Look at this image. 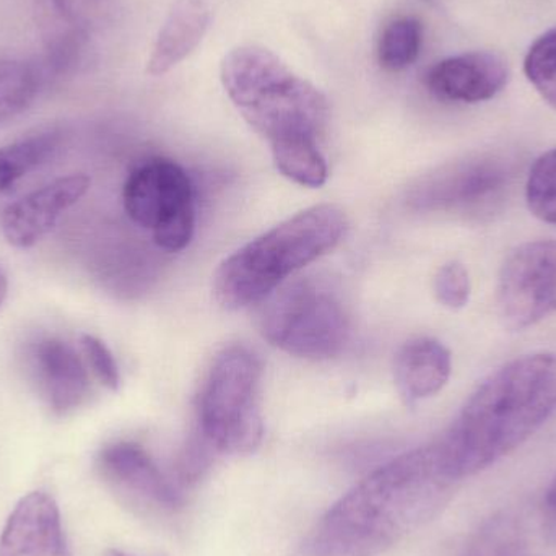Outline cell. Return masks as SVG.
<instances>
[{"label": "cell", "mask_w": 556, "mask_h": 556, "mask_svg": "<svg viewBox=\"0 0 556 556\" xmlns=\"http://www.w3.org/2000/svg\"><path fill=\"white\" fill-rule=\"evenodd\" d=\"M542 509H544V534L552 544H556V476L545 493Z\"/></svg>", "instance_id": "cell-28"}, {"label": "cell", "mask_w": 556, "mask_h": 556, "mask_svg": "<svg viewBox=\"0 0 556 556\" xmlns=\"http://www.w3.org/2000/svg\"><path fill=\"white\" fill-rule=\"evenodd\" d=\"M90 185L87 175L64 176L10 204L0 218L7 243L20 250L35 247L58 225L62 214L87 194Z\"/></svg>", "instance_id": "cell-11"}, {"label": "cell", "mask_w": 556, "mask_h": 556, "mask_svg": "<svg viewBox=\"0 0 556 556\" xmlns=\"http://www.w3.org/2000/svg\"><path fill=\"white\" fill-rule=\"evenodd\" d=\"M349 220L337 205L306 208L231 254L214 277V294L227 309H241L274 293L288 277L332 251Z\"/></svg>", "instance_id": "cell-4"}, {"label": "cell", "mask_w": 556, "mask_h": 556, "mask_svg": "<svg viewBox=\"0 0 556 556\" xmlns=\"http://www.w3.org/2000/svg\"><path fill=\"white\" fill-rule=\"evenodd\" d=\"M36 12L45 46L42 64L39 65L46 77L58 78L72 74L84 61L90 29L59 12L48 0H41Z\"/></svg>", "instance_id": "cell-17"}, {"label": "cell", "mask_w": 556, "mask_h": 556, "mask_svg": "<svg viewBox=\"0 0 556 556\" xmlns=\"http://www.w3.org/2000/svg\"><path fill=\"white\" fill-rule=\"evenodd\" d=\"M35 365L54 414L65 415L80 407L88 394L87 368L67 342L59 339L39 342Z\"/></svg>", "instance_id": "cell-15"}, {"label": "cell", "mask_w": 556, "mask_h": 556, "mask_svg": "<svg viewBox=\"0 0 556 556\" xmlns=\"http://www.w3.org/2000/svg\"><path fill=\"white\" fill-rule=\"evenodd\" d=\"M124 208L130 220L152 231L156 247L186 250L194 237V191L188 173L166 159L140 163L124 185Z\"/></svg>", "instance_id": "cell-7"}, {"label": "cell", "mask_w": 556, "mask_h": 556, "mask_svg": "<svg viewBox=\"0 0 556 556\" xmlns=\"http://www.w3.org/2000/svg\"><path fill=\"white\" fill-rule=\"evenodd\" d=\"M101 476L117 492L159 511H176L185 505L181 485L169 479L153 457L136 443L110 444L98 457Z\"/></svg>", "instance_id": "cell-10"}, {"label": "cell", "mask_w": 556, "mask_h": 556, "mask_svg": "<svg viewBox=\"0 0 556 556\" xmlns=\"http://www.w3.org/2000/svg\"><path fill=\"white\" fill-rule=\"evenodd\" d=\"M509 68L492 52H466L434 64L427 74L431 93L454 103H482L506 87Z\"/></svg>", "instance_id": "cell-12"}, {"label": "cell", "mask_w": 556, "mask_h": 556, "mask_svg": "<svg viewBox=\"0 0 556 556\" xmlns=\"http://www.w3.org/2000/svg\"><path fill=\"white\" fill-rule=\"evenodd\" d=\"M556 410V356L513 359L470 395L437 441L447 473L460 482L525 444Z\"/></svg>", "instance_id": "cell-2"}, {"label": "cell", "mask_w": 556, "mask_h": 556, "mask_svg": "<svg viewBox=\"0 0 556 556\" xmlns=\"http://www.w3.org/2000/svg\"><path fill=\"white\" fill-rule=\"evenodd\" d=\"M453 371L450 350L434 339L410 340L397 353L394 366L395 386L405 404L417 405L437 395L447 384Z\"/></svg>", "instance_id": "cell-14"}, {"label": "cell", "mask_w": 556, "mask_h": 556, "mask_svg": "<svg viewBox=\"0 0 556 556\" xmlns=\"http://www.w3.org/2000/svg\"><path fill=\"white\" fill-rule=\"evenodd\" d=\"M472 281L469 270L457 261L444 264L434 277V294L438 303L447 309L459 311L469 303Z\"/></svg>", "instance_id": "cell-25"}, {"label": "cell", "mask_w": 556, "mask_h": 556, "mask_svg": "<svg viewBox=\"0 0 556 556\" xmlns=\"http://www.w3.org/2000/svg\"><path fill=\"white\" fill-rule=\"evenodd\" d=\"M521 528L515 518L498 515L486 521L459 556H525Z\"/></svg>", "instance_id": "cell-22"}, {"label": "cell", "mask_w": 556, "mask_h": 556, "mask_svg": "<svg viewBox=\"0 0 556 556\" xmlns=\"http://www.w3.org/2000/svg\"><path fill=\"white\" fill-rule=\"evenodd\" d=\"M48 2L68 18L90 29L106 15L111 0H48Z\"/></svg>", "instance_id": "cell-27"}, {"label": "cell", "mask_w": 556, "mask_h": 556, "mask_svg": "<svg viewBox=\"0 0 556 556\" xmlns=\"http://www.w3.org/2000/svg\"><path fill=\"white\" fill-rule=\"evenodd\" d=\"M7 290H9V281H7V276L3 274V270L0 269V306H2L3 301H5Z\"/></svg>", "instance_id": "cell-29"}, {"label": "cell", "mask_w": 556, "mask_h": 556, "mask_svg": "<svg viewBox=\"0 0 556 556\" xmlns=\"http://www.w3.org/2000/svg\"><path fill=\"white\" fill-rule=\"evenodd\" d=\"M211 25V9L205 0H179L163 23L147 72L162 77L178 67L198 49Z\"/></svg>", "instance_id": "cell-16"}, {"label": "cell", "mask_w": 556, "mask_h": 556, "mask_svg": "<svg viewBox=\"0 0 556 556\" xmlns=\"http://www.w3.org/2000/svg\"><path fill=\"white\" fill-rule=\"evenodd\" d=\"M526 202L539 220L556 225V149L539 156L526 182Z\"/></svg>", "instance_id": "cell-23"}, {"label": "cell", "mask_w": 556, "mask_h": 556, "mask_svg": "<svg viewBox=\"0 0 556 556\" xmlns=\"http://www.w3.org/2000/svg\"><path fill=\"white\" fill-rule=\"evenodd\" d=\"M424 26L414 16H399L382 29L378 45V61L389 72L410 67L421 52Z\"/></svg>", "instance_id": "cell-19"}, {"label": "cell", "mask_w": 556, "mask_h": 556, "mask_svg": "<svg viewBox=\"0 0 556 556\" xmlns=\"http://www.w3.org/2000/svg\"><path fill=\"white\" fill-rule=\"evenodd\" d=\"M261 379L263 366L251 350L225 349L202 386L191 440L212 457L254 453L264 438Z\"/></svg>", "instance_id": "cell-5"}, {"label": "cell", "mask_w": 556, "mask_h": 556, "mask_svg": "<svg viewBox=\"0 0 556 556\" xmlns=\"http://www.w3.org/2000/svg\"><path fill=\"white\" fill-rule=\"evenodd\" d=\"M220 80L231 103L270 149L317 142L329 119L326 94L263 46L231 49L222 61Z\"/></svg>", "instance_id": "cell-3"}, {"label": "cell", "mask_w": 556, "mask_h": 556, "mask_svg": "<svg viewBox=\"0 0 556 556\" xmlns=\"http://www.w3.org/2000/svg\"><path fill=\"white\" fill-rule=\"evenodd\" d=\"M61 513L52 496L33 492L16 503L0 534V556H62Z\"/></svg>", "instance_id": "cell-13"}, {"label": "cell", "mask_w": 556, "mask_h": 556, "mask_svg": "<svg viewBox=\"0 0 556 556\" xmlns=\"http://www.w3.org/2000/svg\"><path fill=\"white\" fill-rule=\"evenodd\" d=\"M518 168L498 156H473L441 166L418 179L408 191V205L420 212L489 215L503 207Z\"/></svg>", "instance_id": "cell-8"}, {"label": "cell", "mask_w": 556, "mask_h": 556, "mask_svg": "<svg viewBox=\"0 0 556 556\" xmlns=\"http://www.w3.org/2000/svg\"><path fill=\"white\" fill-rule=\"evenodd\" d=\"M496 309L509 330L528 329L556 313V240L522 244L506 257Z\"/></svg>", "instance_id": "cell-9"}, {"label": "cell", "mask_w": 556, "mask_h": 556, "mask_svg": "<svg viewBox=\"0 0 556 556\" xmlns=\"http://www.w3.org/2000/svg\"><path fill=\"white\" fill-rule=\"evenodd\" d=\"M457 483L437 443L402 454L345 493L314 526L298 556L384 555L433 521Z\"/></svg>", "instance_id": "cell-1"}, {"label": "cell", "mask_w": 556, "mask_h": 556, "mask_svg": "<svg viewBox=\"0 0 556 556\" xmlns=\"http://www.w3.org/2000/svg\"><path fill=\"white\" fill-rule=\"evenodd\" d=\"M263 333L288 355L329 359L349 342L350 317L329 283L301 278L270 296L263 313Z\"/></svg>", "instance_id": "cell-6"}, {"label": "cell", "mask_w": 556, "mask_h": 556, "mask_svg": "<svg viewBox=\"0 0 556 556\" xmlns=\"http://www.w3.org/2000/svg\"><path fill=\"white\" fill-rule=\"evenodd\" d=\"M58 142L54 134H42L0 147V194L42 165L55 152Z\"/></svg>", "instance_id": "cell-21"}, {"label": "cell", "mask_w": 556, "mask_h": 556, "mask_svg": "<svg viewBox=\"0 0 556 556\" xmlns=\"http://www.w3.org/2000/svg\"><path fill=\"white\" fill-rule=\"evenodd\" d=\"M278 172L304 188H320L327 181V163L316 140H300L270 149Z\"/></svg>", "instance_id": "cell-20"}, {"label": "cell", "mask_w": 556, "mask_h": 556, "mask_svg": "<svg viewBox=\"0 0 556 556\" xmlns=\"http://www.w3.org/2000/svg\"><path fill=\"white\" fill-rule=\"evenodd\" d=\"M526 77L556 110V26L535 39L525 61Z\"/></svg>", "instance_id": "cell-24"}, {"label": "cell", "mask_w": 556, "mask_h": 556, "mask_svg": "<svg viewBox=\"0 0 556 556\" xmlns=\"http://www.w3.org/2000/svg\"><path fill=\"white\" fill-rule=\"evenodd\" d=\"M80 345L98 381L104 388L110 389V391H117L121 386V372L119 368H117L116 359H114L113 353L108 349L106 343L101 342L98 337L84 333L80 337Z\"/></svg>", "instance_id": "cell-26"}, {"label": "cell", "mask_w": 556, "mask_h": 556, "mask_svg": "<svg viewBox=\"0 0 556 556\" xmlns=\"http://www.w3.org/2000/svg\"><path fill=\"white\" fill-rule=\"evenodd\" d=\"M103 556H130V555L124 554V552H119V551H108L106 554H104Z\"/></svg>", "instance_id": "cell-30"}, {"label": "cell", "mask_w": 556, "mask_h": 556, "mask_svg": "<svg viewBox=\"0 0 556 556\" xmlns=\"http://www.w3.org/2000/svg\"><path fill=\"white\" fill-rule=\"evenodd\" d=\"M48 77L41 65L20 59L0 61V124L25 113Z\"/></svg>", "instance_id": "cell-18"}]
</instances>
